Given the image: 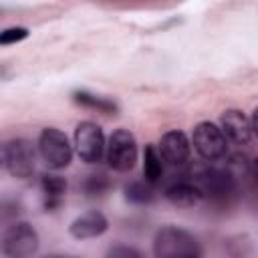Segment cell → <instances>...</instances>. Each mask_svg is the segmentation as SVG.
Here are the masks:
<instances>
[{"instance_id":"cell-3","label":"cell","mask_w":258,"mask_h":258,"mask_svg":"<svg viewBox=\"0 0 258 258\" xmlns=\"http://www.w3.org/2000/svg\"><path fill=\"white\" fill-rule=\"evenodd\" d=\"M2 163H4L6 171L16 179L30 177L34 173V165H36V155H34L32 143L22 137L8 139L2 145Z\"/></svg>"},{"instance_id":"cell-13","label":"cell","mask_w":258,"mask_h":258,"mask_svg":"<svg viewBox=\"0 0 258 258\" xmlns=\"http://www.w3.org/2000/svg\"><path fill=\"white\" fill-rule=\"evenodd\" d=\"M40 189H42V198H44V210L52 212L56 210L67 194V179L56 175V173H44L40 177Z\"/></svg>"},{"instance_id":"cell-5","label":"cell","mask_w":258,"mask_h":258,"mask_svg":"<svg viewBox=\"0 0 258 258\" xmlns=\"http://www.w3.org/2000/svg\"><path fill=\"white\" fill-rule=\"evenodd\" d=\"M191 143L198 155L206 161H218L228 153V137L222 127L212 121H202L194 127Z\"/></svg>"},{"instance_id":"cell-17","label":"cell","mask_w":258,"mask_h":258,"mask_svg":"<svg viewBox=\"0 0 258 258\" xmlns=\"http://www.w3.org/2000/svg\"><path fill=\"white\" fill-rule=\"evenodd\" d=\"M111 189V179L105 173H91L85 181H83V191L89 198H99L103 194H107Z\"/></svg>"},{"instance_id":"cell-11","label":"cell","mask_w":258,"mask_h":258,"mask_svg":"<svg viewBox=\"0 0 258 258\" xmlns=\"http://www.w3.org/2000/svg\"><path fill=\"white\" fill-rule=\"evenodd\" d=\"M109 222L107 218L99 212V210H91L85 212L81 216H77L71 226H69V234L77 240H89V238H99L107 232Z\"/></svg>"},{"instance_id":"cell-12","label":"cell","mask_w":258,"mask_h":258,"mask_svg":"<svg viewBox=\"0 0 258 258\" xmlns=\"http://www.w3.org/2000/svg\"><path fill=\"white\" fill-rule=\"evenodd\" d=\"M165 198L169 204H173L177 208H194L206 200L202 189L191 179H183V181H175V183L167 185Z\"/></svg>"},{"instance_id":"cell-21","label":"cell","mask_w":258,"mask_h":258,"mask_svg":"<svg viewBox=\"0 0 258 258\" xmlns=\"http://www.w3.org/2000/svg\"><path fill=\"white\" fill-rule=\"evenodd\" d=\"M250 169H252V177H254V181L258 183V157L252 161V167H250Z\"/></svg>"},{"instance_id":"cell-18","label":"cell","mask_w":258,"mask_h":258,"mask_svg":"<svg viewBox=\"0 0 258 258\" xmlns=\"http://www.w3.org/2000/svg\"><path fill=\"white\" fill-rule=\"evenodd\" d=\"M28 36V28L26 26H10V28H4L0 32V44H16L20 40H24Z\"/></svg>"},{"instance_id":"cell-8","label":"cell","mask_w":258,"mask_h":258,"mask_svg":"<svg viewBox=\"0 0 258 258\" xmlns=\"http://www.w3.org/2000/svg\"><path fill=\"white\" fill-rule=\"evenodd\" d=\"M105 149L107 141L101 125L95 121H81L75 129V151L79 159L85 163H97L105 155Z\"/></svg>"},{"instance_id":"cell-7","label":"cell","mask_w":258,"mask_h":258,"mask_svg":"<svg viewBox=\"0 0 258 258\" xmlns=\"http://www.w3.org/2000/svg\"><path fill=\"white\" fill-rule=\"evenodd\" d=\"M38 232L28 222H14L4 230L2 254L10 258H26L38 250Z\"/></svg>"},{"instance_id":"cell-9","label":"cell","mask_w":258,"mask_h":258,"mask_svg":"<svg viewBox=\"0 0 258 258\" xmlns=\"http://www.w3.org/2000/svg\"><path fill=\"white\" fill-rule=\"evenodd\" d=\"M157 149L163 157L165 163L169 165H185L189 161V155H191V143L187 139V135L179 129H171V131H165L157 143Z\"/></svg>"},{"instance_id":"cell-2","label":"cell","mask_w":258,"mask_h":258,"mask_svg":"<svg viewBox=\"0 0 258 258\" xmlns=\"http://www.w3.org/2000/svg\"><path fill=\"white\" fill-rule=\"evenodd\" d=\"M191 181L202 189L206 200L226 204L236 194V175L226 167L202 165L189 173Z\"/></svg>"},{"instance_id":"cell-20","label":"cell","mask_w":258,"mask_h":258,"mask_svg":"<svg viewBox=\"0 0 258 258\" xmlns=\"http://www.w3.org/2000/svg\"><path fill=\"white\" fill-rule=\"evenodd\" d=\"M250 123H252V133L258 137V107L252 111V117H250Z\"/></svg>"},{"instance_id":"cell-4","label":"cell","mask_w":258,"mask_h":258,"mask_svg":"<svg viewBox=\"0 0 258 258\" xmlns=\"http://www.w3.org/2000/svg\"><path fill=\"white\" fill-rule=\"evenodd\" d=\"M105 157L111 169L115 171H131L137 163V141L129 129H115L107 139Z\"/></svg>"},{"instance_id":"cell-16","label":"cell","mask_w":258,"mask_h":258,"mask_svg":"<svg viewBox=\"0 0 258 258\" xmlns=\"http://www.w3.org/2000/svg\"><path fill=\"white\" fill-rule=\"evenodd\" d=\"M73 99H75V103H79L81 107L95 109V111L105 113V115H115V113H117V105H115L111 99L93 95V93H89V91H75V93H73Z\"/></svg>"},{"instance_id":"cell-15","label":"cell","mask_w":258,"mask_h":258,"mask_svg":"<svg viewBox=\"0 0 258 258\" xmlns=\"http://www.w3.org/2000/svg\"><path fill=\"white\" fill-rule=\"evenodd\" d=\"M153 183H149L147 179H135V181H129L125 187H123V196L129 204H135V206H145V204H151L155 194H153Z\"/></svg>"},{"instance_id":"cell-6","label":"cell","mask_w":258,"mask_h":258,"mask_svg":"<svg viewBox=\"0 0 258 258\" xmlns=\"http://www.w3.org/2000/svg\"><path fill=\"white\" fill-rule=\"evenodd\" d=\"M38 151L44 163L52 169H64L73 159V145L69 137L56 127H44L38 135Z\"/></svg>"},{"instance_id":"cell-14","label":"cell","mask_w":258,"mask_h":258,"mask_svg":"<svg viewBox=\"0 0 258 258\" xmlns=\"http://www.w3.org/2000/svg\"><path fill=\"white\" fill-rule=\"evenodd\" d=\"M143 177L149 183H159L163 177V157L155 145H145L143 151Z\"/></svg>"},{"instance_id":"cell-10","label":"cell","mask_w":258,"mask_h":258,"mask_svg":"<svg viewBox=\"0 0 258 258\" xmlns=\"http://www.w3.org/2000/svg\"><path fill=\"white\" fill-rule=\"evenodd\" d=\"M220 127L234 145H246L252 137V123L240 109H226L220 115Z\"/></svg>"},{"instance_id":"cell-19","label":"cell","mask_w":258,"mask_h":258,"mask_svg":"<svg viewBox=\"0 0 258 258\" xmlns=\"http://www.w3.org/2000/svg\"><path fill=\"white\" fill-rule=\"evenodd\" d=\"M107 256L111 258H139L141 252L137 248H131V246H123V244H117L113 248L107 250Z\"/></svg>"},{"instance_id":"cell-1","label":"cell","mask_w":258,"mask_h":258,"mask_svg":"<svg viewBox=\"0 0 258 258\" xmlns=\"http://www.w3.org/2000/svg\"><path fill=\"white\" fill-rule=\"evenodd\" d=\"M153 254L157 258H198L202 256L200 242L187 230L163 226L153 236Z\"/></svg>"}]
</instances>
